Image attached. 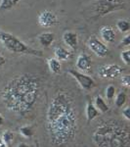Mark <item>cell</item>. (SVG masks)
I'll list each match as a JSON object with an SVG mask.
<instances>
[{
  "label": "cell",
  "instance_id": "1",
  "mask_svg": "<svg viewBox=\"0 0 130 147\" xmlns=\"http://www.w3.org/2000/svg\"><path fill=\"white\" fill-rule=\"evenodd\" d=\"M47 130L55 145H65L74 138L77 116L74 101L66 92H59L52 99L47 111Z\"/></svg>",
  "mask_w": 130,
  "mask_h": 147
},
{
  "label": "cell",
  "instance_id": "2",
  "mask_svg": "<svg viewBox=\"0 0 130 147\" xmlns=\"http://www.w3.org/2000/svg\"><path fill=\"white\" fill-rule=\"evenodd\" d=\"M40 92V80L36 76L22 74L4 85L0 97L9 111L25 115L36 103Z\"/></svg>",
  "mask_w": 130,
  "mask_h": 147
},
{
  "label": "cell",
  "instance_id": "3",
  "mask_svg": "<svg viewBox=\"0 0 130 147\" xmlns=\"http://www.w3.org/2000/svg\"><path fill=\"white\" fill-rule=\"evenodd\" d=\"M98 147H129V131L113 121L102 123L92 136Z\"/></svg>",
  "mask_w": 130,
  "mask_h": 147
},
{
  "label": "cell",
  "instance_id": "4",
  "mask_svg": "<svg viewBox=\"0 0 130 147\" xmlns=\"http://www.w3.org/2000/svg\"><path fill=\"white\" fill-rule=\"evenodd\" d=\"M0 41L3 43V45L8 49L9 51L14 52V53L18 54H28V55H34V56H43L42 52L40 50H36L31 47L27 45L21 41L18 37L15 35L9 34V32L0 30Z\"/></svg>",
  "mask_w": 130,
  "mask_h": 147
},
{
  "label": "cell",
  "instance_id": "5",
  "mask_svg": "<svg viewBox=\"0 0 130 147\" xmlns=\"http://www.w3.org/2000/svg\"><path fill=\"white\" fill-rule=\"evenodd\" d=\"M94 12L100 17L115 11L126 9L125 0H97L93 4Z\"/></svg>",
  "mask_w": 130,
  "mask_h": 147
},
{
  "label": "cell",
  "instance_id": "6",
  "mask_svg": "<svg viewBox=\"0 0 130 147\" xmlns=\"http://www.w3.org/2000/svg\"><path fill=\"white\" fill-rule=\"evenodd\" d=\"M123 73V68L117 64H107L99 68L98 75L102 79L115 80L119 78Z\"/></svg>",
  "mask_w": 130,
  "mask_h": 147
},
{
  "label": "cell",
  "instance_id": "7",
  "mask_svg": "<svg viewBox=\"0 0 130 147\" xmlns=\"http://www.w3.org/2000/svg\"><path fill=\"white\" fill-rule=\"evenodd\" d=\"M68 74H70L74 79L77 80V82L79 84L80 86L83 89H85V90H91L92 88L95 87V85H96L95 80L92 79L91 77H89V76L85 75L83 73H80L76 70H74V69L68 70Z\"/></svg>",
  "mask_w": 130,
  "mask_h": 147
},
{
  "label": "cell",
  "instance_id": "8",
  "mask_svg": "<svg viewBox=\"0 0 130 147\" xmlns=\"http://www.w3.org/2000/svg\"><path fill=\"white\" fill-rule=\"evenodd\" d=\"M87 44H88V47L90 48V50L93 53H95L98 57H101V58L106 57L110 52L107 45H105L101 40H99L95 36H91L88 39Z\"/></svg>",
  "mask_w": 130,
  "mask_h": 147
},
{
  "label": "cell",
  "instance_id": "9",
  "mask_svg": "<svg viewBox=\"0 0 130 147\" xmlns=\"http://www.w3.org/2000/svg\"><path fill=\"white\" fill-rule=\"evenodd\" d=\"M59 23L58 17L54 12L44 10L38 16V24L42 28H51Z\"/></svg>",
  "mask_w": 130,
  "mask_h": 147
},
{
  "label": "cell",
  "instance_id": "10",
  "mask_svg": "<svg viewBox=\"0 0 130 147\" xmlns=\"http://www.w3.org/2000/svg\"><path fill=\"white\" fill-rule=\"evenodd\" d=\"M63 40L67 45L72 48V50H75L78 45V37L75 32H72L70 30H67L63 34Z\"/></svg>",
  "mask_w": 130,
  "mask_h": 147
},
{
  "label": "cell",
  "instance_id": "11",
  "mask_svg": "<svg viewBox=\"0 0 130 147\" xmlns=\"http://www.w3.org/2000/svg\"><path fill=\"white\" fill-rule=\"evenodd\" d=\"M76 67L80 71L89 72L91 69V57L85 53H82L77 57Z\"/></svg>",
  "mask_w": 130,
  "mask_h": 147
},
{
  "label": "cell",
  "instance_id": "12",
  "mask_svg": "<svg viewBox=\"0 0 130 147\" xmlns=\"http://www.w3.org/2000/svg\"><path fill=\"white\" fill-rule=\"evenodd\" d=\"M100 34L101 37L104 39V41L108 42V43H113L115 40V36H117L115 30L111 26H104V27L101 28Z\"/></svg>",
  "mask_w": 130,
  "mask_h": 147
},
{
  "label": "cell",
  "instance_id": "13",
  "mask_svg": "<svg viewBox=\"0 0 130 147\" xmlns=\"http://www.w3.org/2000/svg\"><path fill=\"white\" fill-rule=\"evenodd\" d=\"M39 43L44 47H49L55 40V34L53 32H43L38 36Z\"/></svg>",
  "mask_w": 130,
  "mask_h": 147
},
{
  "label": "cell",
  "instance_id": "14",
  "mask_svg": "<svg viewBox=\"0 0 130 147\" xmlns=\"http://www.w3.org/2000/svg\"><path fill=\"white\" fill-rule=\"evenodd\" d=\"M54 54L56 56V59L59 61H66L70 59V56H72V53L66 48H64L63 46L56 47L55 50H54Z\"/></svg>",
  "mask_w": 130,
  "mask_h": 147
},
{
  "label": "cell",
  "instance_id": "15",
  "mask_svg": "<svg viewBox=\"0 0 130 147\" xmlns=\"http://www.w3.org/2000/svg\"><path fill=\"white\" fill-rule=\"evenodd\" d=\"M100 115V112L96 109V107L94 106L93 103L88 102L86 105V119L87 122L90 123L91 121H93L95 118H97Z\"/></svg>",
  "mask_w": 130,
  "mask_h": 147
},
{
  "label": "cell",
  "instance_id": "16",
  "mask_svg": "<svg viewBox=\"0 0 130 147\" xmlns=\"http://www.w3.org/2000/svg\"><path fill=\"white\" fill-rule=\"evenodd\" d=\"M94 106L96 107L97 110L101 113H107L109 111V105L107 104V102L103 99V97L101 96H96L95 100H94Z\"/></svg>",
  "mask_w": 130,
  "mask_h": 147
},
{
  "label": "cell",
  "instance_id": "17",
  "mask_svg": "<svg viewBox=\"0 0 130 147\" xmlns=\"http://www.w3.org/2000/svg\"><path fill=\"white\" fill-rule=\"evenodd\" d=\"M48 67L53 74H59L61 72L62 65H61L60 61L57 60L56 58H50L48 59Z\"/></svg>",
  "mask_w": 130,
  "mask_h": 147
},
{
  "label": "cell",
  "instance_id": "18",
  "mask_svg": "<svg viewBox=\"0 0 130 147\" xmlns=\"http://www.w3.org/2000/svg\"><path fill=\"white\" fill-rule=\"evenodd\" d=\"M21 0H0V11L10 10L16 6Z\"/></svg>",
  "mask_w": 130,
  "mask_h": 147
},
{
  "label": "cell",
  "instance_id": "19",
  "mask_svg": "<svg viewBox=\"0 0 130 147\" xmlns=\"http://www.w3.org/2000/svg\"><path fill=\"white\" fill-rule=\"evenodd\" d=\"M117 28L121 32H128L130 30V24L128 22V20L120 19L117 23Z\"/></svg>",
  "mask_w": 130,
  "mask_h": 147
},
{
  "label": "cell",
  "instance_id": "20",
  "mask_svg": "<svg viewBox=\"0 0 130 147\" xmlns=\"http://www.w3.org/2000/svg\"><path fill=\"white\" fill-rule=\"evenodd\" d=\"M126 101H127V96L124 92H119L117 95V97H115V105L119 108L122 107L126 103Z\"/></svg>",
  "mask_w": 130,
  "mask_h": 147
},
{
  "label": "cell",
  "instance_id": "21",
  "mask_svg": "<svg viewBox=\"0 0 130 147\" xmlns=\"http://www.w3.org/2000/svg\"><path fill=\"white\" fill-rule=\"evenodd\" d=\"M13 138H14V134H12V131H10V130H5V131L2 134V137H1L2 142L7 144V145L11 143Z\"/></svg>",
  "mask_w": 130,
  "mask_h": 147
},
{
  "label": "cell",
  "instance_id": "22",
  "mask_svg": "<svg viewBox=\"0 0 130 147\" xmlns=\"http://www.w3.org/2000/svg\"><path fill=\"white\" fill-rule=\"evenodd\" d=\"M20 134L25 137L29 138V137H31L34 136V130H32V129L30 127H28V125H25V127H20Z\"/></svg>",
  "mask_w": 130,
  "mask_h": 147
},
{
  "label": "cell",
  "instance_id": "23",
  "mask_svg": "<svg viewBox=\"0 0 130 147\" xmlns=\"http://www.w3.org/2000/svg\"><path fill=\"white\" fill-rule=\"evenodd\" d=\"M115 95V87L113 85H109V86L106 88V97L109 100H112L113 99V97Z\"/></svg>",
  "mask_w": 130,
  "mask_h": 147
},
{
  "label": "cell",
  "instance_id": "24",
  "mask_svg": "<svg viewBox=\"0 0 130 147\" xmlns=\"http://www.w3.org/2000/svg\"><path fill=\"white\" fill-rule=\"evenodd\" d=\"M120 57H121L122 61L124 62L125 65H130V51L129 50H124L121 52V55H120Z\"/></svg>",
  "mask_w": 130,
  "mask_h": 147
},
{
  "label": "cell",
  "instance_id": "25",
  "mask_svg": "<svg viewBox=\"0 0 130 147\" xmlns=\"http://www.w3.org/2000/svg\"><path fill=\"white\" fill-rule=\"evenodd\" d=\"M121 84H122V86L126 87V88H128V87L130 86V76L129 75H125L122 77Z\"/></svg>",
  "mask_w": 130,
  "mask_h": 147
},
{
  "label": "cell",
  "instance_id": "26",
  "mask_svg": "<svg viewBox=\"0 0 130 147\" xmlns=\"http://www.w3.org/2000/svg\"><path fill=\"white\" fill-rule=\"evenodd\" d=\"M130 44V35L127 34L126 36L123 37V39L121 40V42H120L119 45L120 46H128Z\"/></svg>",
  "mask_w": 130,
  "mask_h": 147
},
{
  "label": "cell",
  "instance_id": "27",
  "mask_svg": "<svg viewBox=\"0 0 130 147\" xmlns=\"http://www.w3.org/2000/svg\"><path fill=\"white\" fill-rule=\"evenodd\" d=\"M122 115L124 116V118L127 121L130 120V108L129 107H125L123 110H122Z\"/></svg>",
  "mask_w": 130,
  "mask_h": 147
},
{
  "label": "cell",
  "instance_id": "28",
  "mask_svg": "<svg viewBox=\"0 0 130 147\" xmlns=\"http://www.w3.org/2000/svg\"><path fill=\"white\" fill-rule=\"evenodd\" d=\"M5 63H6L5 57H3V56L1 55V54H0V67H1V66H3Z\"/></svg>",
  "mask_w": 130,
  "mask_h": 147
},
{
  "label": "cell",
  "instance_id": "29",
  "mask_svg": "<svg viewBox=\"0 0 130 147\" xmlns=\"http://www.w3.org/2000/svg\"><path fill=\"white\" fill-rule=\"evenodd\" d=\"M18 147H29V145H27V143H21V144H19Z\"/></svg>",
  "mask_w": 130,
  "mask_h": 147
},
{
  "label": "cell",
  "instance_id": "30",
  "mask_svg": "<svg viewBox=\"0 0 130 147\" xmlns=\"http://www.w3.org/2000/svg\"><path fill=\"white\" fill-rule=\"evenodd\" d=\"M3 123H4V119H3V117H2V116L0 115V127H1V125H3Z\"/></svg>",
  "mask_w": 130,
  "mask_h": 147
},
{
  "label": "cell",
  "instance_id": "31",
  "mask_svg": "<svg viewBox=\"0 0 130 147\" xmlns=\"http://www.w3.org/2000/svg\"><path fill=\"white\" fill-rule=\"evenodd\" d=\"M0 147H8V145L5 143H3L2 141H0Z\"/></svg>",
  "mask_w": 130,
  "mask_h": 147
}]
</instances>
